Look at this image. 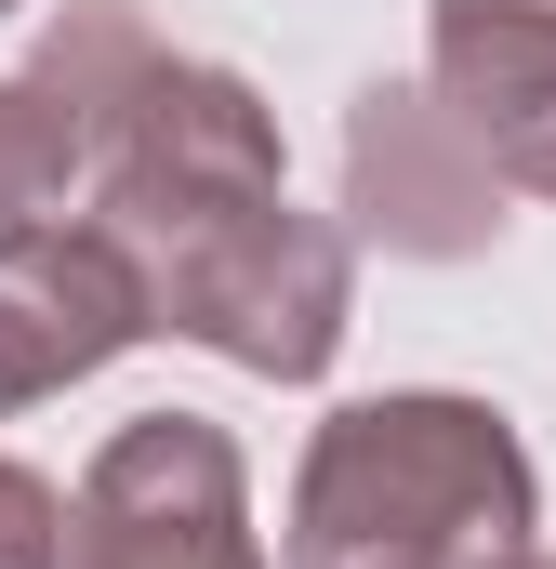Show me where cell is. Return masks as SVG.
Masks as SVG:
<instances>
[{
	"label": "cell",
	"mask_w": 556,
	"mask_h": 569,
	"mask_svg": "<svg viewBox=\"0 0 556 569\" xmlns=\"http://www.w3.org/2000/svg\"><path fill=\"white\" fill-rule=\"evenodd\" d=\"M530 557V450L490 398H358L331 411L278 569H504Z\"/></svg>",
	"instance_id": "obj_1"
},
{
	"label": "cell",
	"mask_w": 556,
	"mask_h": 569,
	"mask_svg": "<svg viewBox=\"0 0 556 569\" xmlns=\"http://www.w3.org/2000/svg\"><path fill=\"white\" fill-rule=\"evenodd\" d=\"M146 331H186L266 385H318L331 345H345V239L291 199H252L172 252H146Z\"/></svg>",
	"instance_id": "obj_2"
},
{
	"label": "cell",
	"mask_w": 556,
	"mask_h": 569,
	"mask_svg": "<svg viewBox=\"0 0 556 569\" xmlns=\"http://www.w3.org/2000/svg\"><path fill=\"white\" fill-rule=\"evenodd\" d=\"M67 569H266L239 437L199 425V411L120 425L67 503Z\"/></svg>",
	"instance_id": "obj_3"
},
{
	"label": "cell",
	"mask_w": 556,
	"mask_h": 569,
	"mask_svg": "<svg viewBox=\"0 0 556 569\" xmlns=\"http://www.w3.org/2000/svg\"><path fill=\"white\" fill-rule=\"evenodd\" d=\"M159 67L133 0H67V27L40 40L27 80H0V239L67 226V186L93 172V146L120 133L133 80Z\"/></svg>",
	"instance_id": "obj_4"
},
{
	"label": "cell",
	"mask_w": 556,
	"mask_h": 569,
	"mask_svg": "<svg viewBox=\"0 0 556 569\" xmlns=\"http://www.w3.org/2000/svg\"><path fill=\"white\" fill-rule=\"evenodd\" d=\"M345 212H358V239H385L411 266H464V252L504 239V172L450 133L437 93L371 80L345 107Z\"/></svg>",
	"instance_id": "obj_5"
},
{
	"label": "cell",
	"mask_w": 556,
	"mask_h": 569,
	"mask_svg": "<svg viewBox=\"0 0 556 569\" xmlns=\"http://www.w3.org/2000/svg\"><path fill=\"white\" fill-rule=\"evenodd\" d=\"M146 331V279L107 226H27L0 239V411L67 398Z\"/></svg>",
	"instance_id": "obj_6"
},
{
	"label": "cell",
	"mask_w": 556,
	"mask_h": 569,
	"mask_svg": "<svg viewBox=\"0 0 556 569\" xmlns=\"http://www.w3.org/2000/svg\"><path fill=\"white\" fill-rule=\"evenodd\" d=\"M424 67H437L424 93L450 107V133L504 186L556 199V0H437Z\"/></svg>",
	"instance_id": "obj_7"
},
{
	"label": "cell",
	"mask_w": 556,
	"mask_h": 569,
	"mask_svg": "<svg viewBox=\"0 0 556 569\" xmlns=\"http://www.w3.org/2000/svg\"><path fill=\"white\" fill-rule=\"evenodd\" d=\"M0 569H67V490L40 463H0Z\"/></svg>",
	"instance_id": "obj_8"
},
{
	"label": "cell",
	"mask_w": 556,
	"mask_h": 569,
	"mask_svg": "<svg viewBox=\"0 0 556 569\" xmlns=\"http://www.w3.org/2000/svg\"><path fill=\"white\" fill-rule=\"evenodd\" d=\"M504 569H556V557H504Z\"/></svg>",
	"instance_id": "obj_9"
},
{
	"label": "cell",
	"mask_w": 556,
	"mask_h": 569,
	"mask_svg": "<svg viewBox=\"0 0 556 569\" xmlns=\"http://www.w3.org/2000/svg\"><path fill=\"white\" fill-rule=\"evenodd\" d=\"M0 13H13V0H0Z\"/></svg>",
	"instance_id": "obj_10"
}]
</instances>
